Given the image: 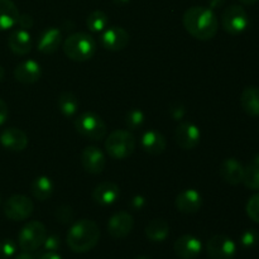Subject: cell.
I'll list each match as a JSON object with an SVG mask.
<instances>
[{"mask_svg": "<svg viewBox=\"0 0 259 259\" xmlns=\"http://www.w3.org/2000/svg\"><path fill=\"white\" fill-rule=\"evenodd\" d=\"M63 52L70 60L85 62L96 52V40L88 33H73L63 42Z\"/></svg>", "mask_w": 259, "mask_h": 259, "instance_id": "obj_3", "label": "cell"}, {"mask_svg": "<svg viewBox=\"0 0 259 259\" xmlns=\"http://www.w3.org/2000/svg\"><path fill=\"white\" fill-rule=\"evenodd\" d=\"M33 23H34L33 22V18L29 14H20L17 24L19 25L20 29L28 30L33 27Z\"/></svg>", "mask_w": 259, "mask_h": 259, "instance_id": "obj_36", "label": "cell"}, {"mask_svg": "<svg viewBox=\"0 0 259 259\" xmlns=\"http://www.w3.org/2000/svg\"><path fill=\"white\" fill-rule=\"evenodd\" d=\"M131 206L136 211H139L144 206V199L142 196H134L131 201Z\"/></svg>", "mask_w": 259, "mask_h": 259, "instance_id": "obj_39", "label": "cell"}, {"mask_svg": "<svg viewBox=\"0 0 259 259\" xmlns=\"http://www.w3.org/2000/svg\"><path fill=\"white\" fill-rule=\"evenodd\" d=\"M169 234V224L164 219H153L146 227V235L152 242H163Z\"/></svg>", "mask_w": 259, "mask_h": 259, "instance_id": "obj_25", "label": "cell"}, {"mask_svg": "<svg viewBox=\"0 0 259 259\" xmlns=\"http://www.w3.org/2000/svg\"><path fill=\"white\" fill-rule=\"evenodd\" d=\"M120 196V189L111 181H103L94 189L93 200L100 206H109L115 204Z\"/></svg>", "mask_w": 259, "mask_h": 259, "instance_id": "obj_16", "label": "cell"}, {"mask_svg": "<svg viewBox=\"0 0 259 259\" xmlns=\"http://www.w3.org/2000/svg\"><path fill=\"white\" fill-rule=\"evenodd\" d=\"M175 253L181 259H195L200 255L202 249V244L194 235H182L175 242Z\"/></svg>", "mask_w": 259, "mask_h": 259, "instance_id": "obj_14", "label": "cell"}, {"mask_svg": "<svg viewBox=\"0 0 259 259\" xmlns=\"http://www.w3.org/2000/svg\"><path fill=\"white\" fill-rule=\"evenodd\" d=\"M75 128L78 133L90 141H100L106 136V125L95 113L86 111L75 119Z\"/></svg>", "mask_w": 259, "mask_h": 259, "instance_id": "obj_6", "label": "cell"}, {"mask_svg": "<svg viewBox=\"0 0 259 259\" xmlns=\"http://www.w3.org/2000/svg\"><path fill=\"white\" fill-rule=\"evenodd\" d=\"M240 105L250 116H259V88L248 86L240 95Z\"/></svg>", "mask_w": 259, "mask_h": 259, "instance_id": "obj_24", "label": "cell"}, {"mask_svg": "<svg viewBox=\"0 0 259 259\" xmlns=\"http://www.w3.org/2000/svg\"><path fill=\"white\" fill-rule=\"evenodd\" d=\"M243 184L250 190H259V154L254 157L247 168H244Z\"/></svg>", "mask_w": 259, "mask_h": 259, "instance_id": "obj_29", "label": "cell"}, {"mask_svg": "<svg viewBox=\"0 0 259 259\" xmlns=\"http://www.w3.org/2000/svg\"><path fill=\"white\" fill-rule=\"evenodd\" d=\"M0 143L8 151L22 152L28 146V136L18 128H8L0 134Z\"/></svg>", "mask_w": 259, "mask_h": 259, "instance_id": "obj_17", "label": "cell"}, {"mask_svg": "<svg viewBox=\"0 0 259 259\" xmlns=\"http://www.w3.org/2000/svg\"><path fill=\"white\" fill-rule=\"evenodd\" d=\"M235 252V243L227 235H214L207 240L206 253L210 259H232Z\"/></svg>", "mask_w": 259, "mask_h": 259, "instance_id": "obj_9", "label": "cell"}, {"mask_svg": "<svg viewBox=\"0 0 259 259\" xmlns=\"http://www.w3.org/2000/svg\"><path fill=\"white\" fill-rule=\"evenodd\" d=\"M136 259H151V258H148V257H144V255H141V257H137Z\"/></svg>", "mask_w": 259, "mask_h": 259, "instance_id": "obj_45", "label": "cell"}, {"mask_svg": "<svg viewBox=\"0 0 259 259\" xmlns=\"http://www.w3.org/2000/svg\"><path fill=\"white\" fill-rule=\"evenodd\" d=\"M249 18L244 8L240 5H230L224 10L222 15V25L229 34H240L247 29Z\"/></svg>", "mask_w": 259, "mask_h": 259, "instance_id": "obj_8", "label": "cell"}, {"mask_svg": "<svg viewBox=\"0 0 259 259\" xmlns=\"http://www.w3.org/2000/svg\"><path fill=\"white\" fill-rule=\"evenodd\" d=\"M141 146L146 153L152 154V156H158L164 152L167 147V141L164 136L159 132L153 131H147L143 133L141 138Z\"/></svg>", "mask_w": 259, "mask_h": 259, "instance_id": "obj_20", "label": "cell"}, {"mask_svg": "<svg viewBox=\"0 0 259 259\" xmlns=\"http://www.w3.org/2000/svg\"><path fill=\"white\" fill-rule=\"evenodd\" d=\"M258 239H259L258 233L253 229L245 230V232L242 234V237H240V242H242V244L244 245L245 248L254 247V245L258 243Z\"/></svg>", "mask_w": 259, "mask_h": 259, "instance_id": "obj_33", "label": "cell"}, {"mask_svg": "<svg viewBox=\"0 0 259 259\" xmlns=\"http://www.w3.org/2000/svg\"><path fill=\"white\" fill-rule=\"evenodd\" d=\"M57 104L60 111L66 118H72V116H75L78 110V106H80L77 96L73 93H71V91H62L60 94V96H58Z\"/></svg>", "mask_w": 259, "mask_h": 259, "instance_id": "obj_26", "label": "cell"}, {"mask_svg": "<svg viewBox=\"0 0 259 259\" xmlns=\"http://www.w3.org/2000/svg\"><path fill=\"white\" fill-rule=\"evenodd\" d=\"M61 42H62L61 30L55 27L47 28L46 30H43L39 39H38V51H40L45 55H50V53L56 52L58 50Z\"/></svg>", "mask_w": 259, "mask_h": 259, "instance_id": "obj_22", "label": "cell"}, {"mask_svg": "<svg viewBox=\"0 0 259 259\" xmlns=\"http://www.w3.org/2000/svg\"><path fill=\"white\" fill-rule=\"evenodd\" d=\"M169 113H171V115L174 116L175 120H180V119L184 118L185 109H184V106H181L179 104L177 106H172L171 110H169Z\"/></svg>", "mask_w": 259, "mask_h": 259, "instance_id": "obj_38", "label": "cell"}, {"mask_svg": "<svg viewBox=\"0 0 259 259\" xmlns=\"http://www.w3.org/2000/svg\"><path fill=\"white\" fill-rule=\"evenodd\" d=\"M40 75H42L40 65L38 62H35L34 60L23 61L14 70L15 80L18 82L25 83V85L35 83L40 78Z\"/></svg>", "mask_w": 259, "mask_h": 259, "instance_id": "obj_18", "label": "cell"}, {"mask_svg": "<svg viewBox=\"0 0 259 259\" xmlns=\"http://www.w3.org/2000/svg\"><path fill=\"white\" fill-rule=\"evenodd\" d=\"M56 218L61 223H63V224L71 223L73 219V211L71 210L70 206H60L57 209V211H56Z\"/></svg>", "mask_w": 259, "mask_h": 259, "instance_id": "obj_35", "label": "cell"}, {"mask_svg": "<svg viewBox=\"0 0 259 259\" xmlns=\"http://www.w3.org/2000/svg\"><path fill=\"white\" fill-rule=\"evenodd\" d=\"M14 259H34V258H33L29 253L24 252V253H22V254H18Z\"/></svg>", "mask_w": 259, "mask_h": 259, "instance_id": "obj_41", "label": "cell"}, {"mask_svg": "<svg viewBox=\"0 0 259 259\" xmlns=\"http://www.w3.org/2000/svg\"><path fill=\"white\" fill-rule=\"evenodd\" d=\"M81 164L83 169L91 175H99L104 171L106 166L105 154L100 148L89 146L81 152Z\"/></svg>", "mask_w": 259, "mask_h": 259, "instance_id": "obj_11", "label": "cell"}, {"mask_svg": "<svg viewBox=\"0 0 259 259\" xmlns=\"http://www.w3.org/2000/svg\"><path fill=\"white\" fill-rule=\"evenodd\" d=\"M200 139H201V132L199 126L195 125L194 123H189V121L180 123L175 131V141L177 146L185 151H190L197 147Z\"/></svg>", "mask_w": 259, "mask_h": 259, "instance_id": "obj_10", "label": "cell"}, {"mask_svg": "<svg viewBox=\"0 0 259 259\" xmlns=\"http://www.w3.org/2000/svg\"><path fill=\"white\" fill-rule=\"evenodd\" d=\"M17 252V245L12 239H4L0 242V258H10Z\"/></svg>", "mask_w": 259, "mask_h": 259, "instance_id": "obj_32", "label": "cell"}, {"mask_svg": "<svg viewBox=\"0 0 259 259\" xmlns=\"http://www.w3.org/2000/svg\"><path fill=\"white\" fill-rule=\"evenodd\" d=\"M129 33L121 27L106 28L100 38V43L105 50L109 51H121L128 46Z\"/></svg>", "mask_w": 259, "mask_h": 259, "instance_id": "obj_12", "label": "cell"}, {"mask_svg": "<svg viewBox=\"0 0 259 259\" xmlns=\"http://www.w3.org/2000/svg\"><path fill=\"white\" fill-rule=\"evenodd\" d=\"M30 191H32L33 196H34L38 201H46V200H48L52 196L53 184L52 181H51L50 177L39 176L32 182Z\"/></svg>", "mask_w": 259, "mask_h": 259, "instance_id": "obj_27", "label": "cell"}, {"mask_svg": "<svg viewBox=\"0 0 259 259\" xmlns=\"http://www.w3.org/2000/svg\"><path fill=\"white\" fill-rule=\"evenodd\" d=\"M34 205L33 201L25 195H13L5 200L3 205V211L8 219L13 222H23L33 214Z\"/></svg>", "mask_w": 259, "mask_h": 259, "instance_id": "obj_7", "label": "cell"}, {"mask_svg": "<svg viewBox=\"0 0 259 259\" xmlns=\"http://www.w3.org/2000/svg\"><path fill=\"white\" fill-rule=\"evenodd\" d=\"M19 15V10L12 0H0V32L14 27Z\"/></svg>", "mask_w": 259, "mask_h": 259, "instance_id": "obj_23", "label": "cell"}, {"mask_svg": "<svg viewBox=\"0 0 259 259\" xmlns=\"http://www.w3.org/2000/svg\"><path fill=\"white\" fill-rule=\"evenodd\" d=\"M175 205L182 214H195L201 209L202 196L194 189L184 190L177 195Z\"/></svg>", "mask_w": 259, "mask_h": 259, "instance_id": "obj_15", "label": "cell"}, {"mask_svg": "<svg viewBox=\"0 0 259 259\" xmlns=\"http://www.w3.org/2000/svg\"><path fill=\"white\" fill-rule=\"evenodd\" d=\"M39 259H62L56 252H47L40 255Z\"/></svg>", "mask_w": 259, "mask_h": 259, "instance_id": "obj_40", "label": "cell"}, {"mask_svg": "<svg viewBox=\"0 0 259 259\" xmlns=\"http://www.w3.org/2000/svg\"><path fill=\"white\" fill-rule=\"evenodd\" d=\"M114 2H115L116 4H125V3H128L129 0H114Z\"/></svg>", "mask_w": 259, "mask_h": 259, "instance_id": "obj_44", "label": "cell"}, {"mask_svg": "<svg viewBox=\"0 0 259 259\" xmlns=\"http://www.w3.org/2000/svg\"><path fill=\"white\" fill-rule=\"evenodd\" d=\"M184 27L194 38L210 40L217 35L219 20L212 9L206 7H191L184 13Z\"/></svg>", "mask_w": 259, "mask_h": 259, "instance_id": "obj_1", "label": "cell"}, {"mask_svg": "<svg viewBox=\"0 0 259 259\" xmlns=\"http://www.w3.org/2000/svg\"><path fill=\"white\" fill-rule=\"evenodd\" d=\"M220 177L229 185H239L243 182L244 167L238 159L227 158L222 162L219 167Z\"/></svg>", "mask_w": 259, "mask_h": 259, "instance_id": "obj_19", "label": "cell"}, {"mask_svg": "<svg viewBox=\"0 0 259 259\" xmlns=\"http://www.w3.org/2000/svg\"><path fill=\"white\" fill-rule=\"evenodd\" d=\"M240 2L243 3V4H247V5H252L254 4V3H257L258 0H240Z\"/></svg>", "mask_w": 259, "mask_h": 259, "instance_id": "obj_42", "label": "cell"}, {"mask_svg": "<svg viewBox=\"0 0 259 259\" xmlns=\"http://www.w3.org/2000/svg\"><path fill=\"white\" fill-rule=\"evenodd\" d=\"M46 237H47V229L45 225L40 222L33 220L22 228L18 237V244L23 252H34L38 248L42 247Z\"/></svg>", "mask_w": 259, "mask_h": 259, "instance_id": "obj_5", "label": "cell"}, {"mask_svg": "<svg viewBox=\"0 0 259 259\" xmlns=\"http://www.w3.org/2000/svg\"><path fill=\"white\" fill-rule=\"evenodd\" d=\"M100 239V229L95 222L81 219L70 228L67 234V244L75 253H86L95 248Z\"/></svg>", "mask_w": 259, "mask_h": 259, "instance_id": "obj_2", "label": "cell"}, {"mask_svg": "<svg viewBox=\"0 0 259 259\" xmlns=\"http://www.w3.org/2000/svg\"><path fill=\"white\" fill-rule=\"evenodd\" d=\"M4 76H5V71H4V68H3L2 66H0V82H2V81L4 80Z\"/></svg>", "mask_w": 259, "mask_h": 259, "instance_id": "obj_43", "label": "cell"}, {"mask_svg": "<svg viewBox=\"0 0 259 259\" xmlns=\"http://www.w3.org/2000/svg\"><path fill=\"white\" fill-rule=\"evenodd\" d=\"M8 116H9V109H8L7 103L3 99H0V125L7 121Z\"/></svg>", "mask_w": 259, "mask_h": 259, "instance_id": "obj_37", "label": "cell"}, {"mask_svg": "<svg viewBox=\"0 0 259 259\" xmlns=\"http://www.w3.org/2000/svg\"><path fill=\"white\" fill-rule=\"evenodd\" d=\"M60 245L61 239L57 234H51L46 237L45 243H43V247L47 252H56L57 249H60Z\"/></svg>", "mask_w": 259, "mask_h": 259, "instance_id": "obj_34", "label": "cell"}, {"mask_svg": "<svg viewBox=\"0 0 259 259\" xmlns=\"http://www.w3.org/2000/svg\"><path fill=\"white\" fill-rule=\"evenodd\" d=\"M105 149L114 159H125L136 151V138L125 129H118L109 134L105 141Z\"/></svg>", "mask_w": 259, "mask_h": 259, "instance_id": "obj_4", "label": "cell"}, {"mask_svg": "<svg viewBox=\"0 0 259 259\" xmlns=\"http://www.w3.org/2000/svg\"><path fill=\"white\" fill-rule=\"evenodd\" d=\"M8 46L15 55L24 56L32 50V37L25 29H17L10 33L8 38Z\"/></svg>", "mask_w": 259, "mask_h": 259, "instance_id": "obj_21", "label": "cell"}, {"mask_svg": "<svg viewBox=\"0 0 259 259\" xmlns=\"http://www.w3.org/2000/svg\"><path fill=\"white\" fill-rule=\"evenodd\" d=\"M245 211H247L248 217L253 220V222L259 224V194L253 195L247 202L245 206Z\"/></svg>", "mask_w": 259, "mask_h": 259, "instance_id": "obj_31", "label": "cell"}, {"mask_svg": "<svg viewBox=\"0 0 259 259\" xmlns=\"http://www.w3.org/2000/svg\"><path fill=\"white\" fill-rule=\"evenodd\" d=\"M134 220L129 212L119 211L115 212L113 217L109 219L108 223V232L115 239H123L128 237L133 230Z\"/></svg>", "mask_w": 259, "mask_h": 259, "instance_id": "obj_13", "label": "cell"}, {"mask_svg": "<svg viewBox=\"0 0 259 259\" xmlns=\"http://www.w3.org/2000/svg\"><path fill=\"white\" fill-rule=\"evenodd\" d=\"M144 120H146L144 113L142 110H139V109H132V110H129L126 113L125 124L132 131H136V129L141 128L144 124Z\"/></svg>", "mask_w": 259, "mask_h": 259, "instance_id": "obj_30", "label": "cell"}, {"mask_svg": "<svg viewBox=\"0 0 259 259\" xmlns=\"http://www.w3.org/2000/svg\"><path fill=\"white\" fill-rule=\"evenodd\" d=\"M86 25L94 33L104 32L109 25V17L103 10H94L86 18Z\"/></svg>", "mask_w": 259, "mask_h": 259, "instance_id": "obj_28", "label": "cell"}]
</instances>
